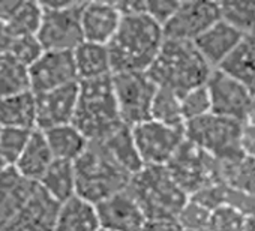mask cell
I'll list each match as a JSON object with an SVG mask.
<instances>
[{"instance_id": "6da1fadb", "label": "cell", "mask_w": 255, "mask_h": 231, "mask_svg": "<svg viewBox=\"0 0 255 231\" xmlns=\"http://www.w3.org/2000/svg\"><path fill=\"white\" fill-rule=\"evenodd\" d=\"M164 41V27L144 11L125 12L117 33L107 45L113 74L147 72Z\"/></svg>"}, {"instance_id": "7a4b0ae2", "label": "cell", "mask_w": 255, "mask_h": 231, "mask_svg": "<svg viewBox=\"0 0 255 231\" xmlns=\"http://www.w3.org/2000/svg\"><path fill=\"white\" fill-rule=\"evenodd\" d=\"M212 71L194 42L165 39L147 74L158 87L173 90L182 96L195 87L204 86Z\"/></svg>"}, {"instance_id": "3957f363", "label": "cell", "mask_w": 255, "mask_h": 231, "mask_svg": "<svg viewBox=\"0 0 255 231\" xmlns=\"http://www.w3.org/2000/svg\"><path fill=\"white\" fill-rule=\"evenodd\" d=\"M129 192L149 221L177 219L189 201V195L174 180L167 167H144L132 176Z\"/></svg>"}, {"instance_id": "277c9868", "label": "cell", "mask_w": 255, "mask_h": 231, "mask_svg": "<svg viewBox=\"0 0 255 231\" xmlns=\"http://www.w3.org/2000/svg\"><path fill=\"white\" fill-rule=\"evenodd\" d=\"M80 95L74 125L89 141L104 138L122 122L113 87V75L78 81Z\"/></svg>"}, {"instance_id": "5b68a950", "label": "cell", "mask_w": 255, "mask_h": 231, "mask_svg": "<svg viewBox=\"0 0 255 231\" xmlns=\"http://www.w3.org/2000/svg\"><path fill=\"white\" fill-rule=\"evenodd\" d=\"M74 165L77 195L92 204H98L111 195L125 191L132 179L131 174L119 167L95 141L89 143V147Z\"/></svg>"}, {"instance_id": "8992f818", "label": "cell", "mask_w": 255, "mask_h": 231, "mask_svg": "<svg viewBox=\"0 0 255 231\" xmlns=\"http://www.w3.org/2000/svg\"><path fill=\"white\" fill-rule=\"evenodd\" d=\"M243 123L210 113L204 117L186 122L185 134L189 143L218 161L228 162L245 156L242 150Z\"/></svg>"}, {"instance_id": "52a82bcc", "label": "cell", "mask_w": 255, "mask_h": 231, "mask_svg": "<svg viewBox=\"0 0 255 231\" xmlns=\"http://www.w3.org/2000/svg\"><path fill=\"white\" fill-rule=\"evenodd\" d=\"M39 3L44 17L36 36L45 51H74L84 42L81 26L84 2L45 0Z\"/></svg>"}, {"instance_id": "ba28073f", "label": "cell", "mask_w": 255, "mask_h": 231, "mask_svg": "<svg viewBox=\"0 0 255 231\" xmlns=\"http://www.w3.org/2000/svg\"><path fill=\"white\" fill-rule=\"evenodd\" d=\"M167 168L189 198L207 186L224 183L221 161L188 140L168 162Z\"/></svg>"}, {"instance_id": "9c48e42d", "label": "cell", "mask_w": 255, "mask_h": 231, "mask_svg": "<svg viewBox=\"0 0 255 231\" xmlns=\"http://www.w3.org/2000/svg\"><path fill=\"white\" fill-rule=\"evenodd\" d=\"M113 87L120 119L125 125L134 128L150 120L158 86L147 72L113 74Z\"/></svg>"}, {"instance_id": "30bf717a", "label": "cell", "mask_w": 255, "mask_h": 231, "mask_svg": "<svg viewBox=\"0 0 255 231\" xmlns=\"http://www.w3.org/2000/svg\"><path fill=\"white\" fill-rule=\"evenodd\" d=\"M134 143L144 167H167L186 141L185 126L147 120L132 128Z\"/></svg>"}, {"instance_id": "8fae6325", "label": "cell", "mask_w": 255, "mask_h": 231, "mask_svg": "<svg viewBox=\"0 0 255 231\" xmlns=\"http://www.w3.org/2000/svg\"><path fill=\"white\" fill-rule=\"evenodd\" d=\"M212 113L221 117L246 122L254 104L252 92L221 69H213L207 83Z\"/></svg>"}, {"instance_id": "7c38bea8", "label": "cell", "mask_w": 255, "mask_h": 231, "mask_svg": "<svg viewBox=\"0 0 255 231\" xmlns=\"http://www.w3.org/2000/svg\"><path fill=\"white\" fill-rule=\"evenodd\" d=\"M221 3L212 0L180 2L179 9L164 26L165 39L195 42L221 20Z\"/></svg>"}, {"instance_id": "4fadbf2b", "label": "cell", "mask_w": 255, "mask_h": 231, "mask_svg": "<svg viewBox=\"0 0 255 231\" xmlns=\"http://www.w3.org/2000/svg\"><path fill=\"white\" fill-rule=\"evenodd\" d=\"M29 77L35 95L78 83L74 51H44L29 68Z\"/></svg>"}, {"instance_id": "5bb4252c", "label": "cell", "mask_w": 255, "mask_h": 231, "mask_svg": "<svg viewBox=\"0 0 255 231\" xmlns=\"http://www.w3.org/2000/svg\"><path fill=\"white\" fill-rule=\"evenodd\" d=\"M78 95V83L36 95V129L47 131L72 123L77 113Z\"/></svg>"}, {"instance_id": "9a60e30c", "label": "cell", "mask_w": 255, "mask_h": 231, "mask_svg": "<svg viewBox=\"0 0 255 231\" xmlns=\"http://www.w3.org/2000/svg\"><path fill=\"white\" fill-rule=\"evenodd\" d=\"M101 228L110 231H141L149 221L128 189L95 204Z\"/></svg>"}, {"instance_id": "2e32d148", "label": "cell", "mask_w": 255, "mask_h": 231, "mask_svg": "<svg viewBox=\"0 0 255 231\" xmlns=\"http://www.w3.org/2000/svg\"><path fill=\"white\" fill-rule=\"evenodd\" d=\"M60 203L38 183L21 210L0 231H53Z\"/></svg>"}, {"instance_id": "e0dca14e", "label": "cell", "mask_w": 255, "mask_h": 231, "mask_svg": "<svg viewBox=\"0 0 255 231\" xmlns=\"http://www.w3.org/2000/svg\"><path fill=\"white\" fill-rule=\"evenodd\" d=\"M123 14L116 2H84L81 26L84 41L108 45L117 33Z\"/></svg>"}, {"instance_id": "ac0fdd59", "label": "cell", "mask_w": 255, "mask_h": 231, "mask_svg": "<svg viewBox=\"0 0 255 231\" xmlns=\"http://www.w3.org/2000/svg\"><path fill=\"white\" fill-rule=\"evenodd\" d=\"M243 38L245 35L221 18L194 44L210 68L218 69L237 48Z\"/></svg>"}, {"instance_id": "d6986e66", "label": "cell", "mask_w": 255, "mask_h": 231, "mask_svg": "<svg viewBox=\"0 0 255 231\" xmlns=\"http://www.w3.org/2000/svg\"><path fill=\"white\" fill-rule=\"evenodd\" d=\"M95 143H98L105 150V153L128 174L135 176L144 168L134 143L131 126L120 123L116 129H113L104 138L96 140Z\"/></svg>"}, {"instance_id": "ffe728a7", "label": "cell", "mask_w": 255, "mask_h": 231, "mask_svg": "<svg viewBox=\"0 0 255 231\" xmlns=\"http://www.w3.org/2000/svg\"><path fill=\"white\" fill-rule=\"evenodd\" d=\"M36 185L21 177L14 167L0 176V230L21 210Z\"/></svg>"}, {"instance_id": "44dd1931", "label": "cell", "mask_w": 255, "mask_h": 231, "mask_svg": "<svg viewBox=\"0 0 255 231\" xmlns=\"http://www.w3.org/2000/svg\"><path fill=\"white\" fill-rule=\"evenodd\" d=\"M53 231H101L96 206L78 195L62 203Z\"/></svg>"}, {"instance_id": "7402d4cb", "label": "cell", "mask_w": 255, "mask_h": 231, "mask_svg": "<svg viewBox=\"0 0 255 231\" xmlns=\"http://www.w3.org/2000/svg\"><path fill=\"white\" fill-rule=\"evenodd\" d=\"M53 161H54V156L50 150V146L45 140L44 132L39 129H35L24 152L21 153L14 168L26 180L39 183L45 171L53 164Z\"/></svg>"}, {"instance_id": "603a6c76", "label": "cell", "mask_w": 255, "mask_h": 231, "mask_svg": "<svg viewBox=\"0 0 255 231\" xmlns=\"http://www.w3.org/2000/svg\"><path fill=\"white\" fill-rule=\"evenodd\" d=\"M0 128L36 129V95L32 90L0 99Z\"/></svg>"}, {"instance_id": "cb8c5ba5", "label": "cell", "mask_w": 255, "mask_h": 231, "mask_svg": "<svg viewBox=\"0 0 255 231\" xmlns=\"http://www.w3.org/2000/svg\"><path fill=\"white\" fill-rule=\"evenodd\" d=\"M78 81L96 80L113 75L111 59L107 45L84 41L74 50Z\"/></svg>"}, {"instance_id": "d4e9b609", "label": "cell", "mask_w": 255, "mask_h": 231, "mask_svg": "<svg viewBox=\"0 0 255 231\" xmlns=\"http://www.w3.org/2000/svg\"><path fill=\"white\" fill-rule=\"evenodd\" d=\"M54 159L75 162L89 147L86 135L74 125H62L42 131Z\"/></svg>"}, {"instance_id": "484cf974", "label": "cell", "mask_w": 255, "mask_h": 231, "mask_svg": "<svg viewBox=\"0 0 255 231\" xmlns=\"http://www.w3.org/2000/svg\"><path fill=\"white\" fill-rule=\"evenodd\" d=\"M218 69L240 81L255 96V35L245 36Z\"/></svg>"}, {"instance_id": "4316f807", "label": "cell", "mask_w": 255, "mask_h": 231, "mask_svg": "<svg viewBox=\"0 0 255 231\" xmlns=\"http://www.w3.org/2000/svg\"><path fill=\"white\" fill-rule=\"evenodd\" d=\"M39 185L60 204L71 200L77 195V176L74 162L54 159L39 180Z\"/></svg>"}, {"instance_id": "83f0119b", "label": "cell", "mask_w": 255, "mask_h": 231, "mask_svg": "<svg viewBox=\"0 0 255 231\" xmlns=\"http://www.w3.org/2000/svg\"><path fill=\"white\" fill-rule=\"evenodd\" d=\"M30 90L29 68L8 51L0 56V99Z\"/></svg>"}, {"instance_id": "f1b7e54d", "label": "cell", "mask_w": 255, "mask_h": 231, "mask_svg": "<svg viewBox=\"0 0 255 231\" xmlns=\"http://www.w3.org/2000/svg\"><path fill=\"white\" fill-rule=\"evenodd\" d=\"M222 180L228 186L255 195V159L242 156L234 161L221 162Z\"/></svg>"}, {"instance_id": "f546056e", "label": "cell", "mask_w": 255, "mask_h": 231, "mask_svg": "<svg viewBox=\"0 0 255 231\" xmlns=\"http://www.w3.org/2000/svg\"><path fill=\"white\" fill-rule=\"evenodd\" d=\"M150 119L168 126H185L180 96L173 90L158 87L152 105Z\"/></svg>"}, {"instance_id": "4dcf8cb0", "label": "cell", "mask_w": 255, "mask_h": 231, "mask_svg": "<svg viewBox=\"0 0 255 231\" xmlns=\"http://www.w3.org/2000/svg\"><path fill=\"white\" fill-rule=\"evenodd\" d=\"M44 9L39 2H23L14 17L6 23L11 38L36 36L42 23Z\"/></svg>"}, {"instance_id": "1f68e13d", "label": "cell", "mask_w": 255, "mask_h": 231, "mask_svg": "<svg viewBox=\"0 0 255 231\" xmlns=\"http://www.w3.org/2000/svg\"><path fill=\"white\" fill-rule=\"evenodd\" d=\"M221 17L242 35H255V2H219Z\"/></svg>"}, {"instance_id": "d6a6232c", "label": "cell", "mask_w": 255, "mask_h": 231, "mask_svg": "<svg viewBox=\"0 0 255 231\" xmlns=\"http://www.w3.org/2000/svg\"><path fill=\"white\" fill-rule=\"evenodd\" d=\"M33 131L21 128H0V155L12 167L24 152Z\"/></svg>"}, {"instance_id": "836d02e7", "label": "cell", "mask_w": 255, "mask_h": 231, "mask_svg": "<svg viewBox=\"0 0 255 231\" xmlns=\"http://www.w3.org/2000/svg\"><path fill=\"white\" fill-rule=\"evenodd\" d=\"M180 99H182V113H183L185 123L204 117V116L212 113L210 95L206 84L186 92L185 95L180 96Z\"/></svg>"}, {"instance_id": "e575fe53", "label": "cell", "mask_w": 255, "mask_h": 231, "mask_svg": "<svg viewBox=\"0 0 255 231\" xmlns=\"http://www.w3.org/2000/svg\"><path fill=\"white\" fill-rule=\"evenodd\" d=\"M248 218L234 207L222 206L212 212L209 230L210 231H246Z\"/></svg>"}, {"instance_id": "d590c367", "label": "cell", "mask_w": 255, "mask_h": 231, "mask_svg": "<svg viewBox=\"0 0 255 231\" xmlns=\"http://www.w3.org/2000/svg\"><path fill=\"white\" fill-rule=\"evenodd\" d=\"M44 47L39 42L38 36H20L14 38L11 41L8 53L14 56L18 62H21L24 66L30 68L42 54H44Z\"/></svg>"}, {"instance_id": "8d00e7d4", "label": "cell", "mask_w": 255, "mask_h": 231, "mask_svg": "<svg viewBox=\"0 0 255 231\" xmlns=\"http://www.w3.org/2000/svg\"><path fill=\"white\" fill-rule=\"evenodd\" d=\"M210 216H212L210 210H207L206 207H203L201 204L189 198L188 204L183 207V210L177 216V222L183 228V231L204 230V228H209Z\"/></svg>"}, {"instance_id": "74e56055", "label": "cell", "mask_w": 255, "mask_h": 231, "mask_svg": "<svg viewBox=\"0 0 255 231\" xmlns=\"http://www.w3.org/2000/svg\"><path fill=\"white\" fill-rule=\"evenodd\" d=\"M179 6L180 2H173V0H144V12L162 27L171 20Z\"/></svg>"}, {"instance_id": "f35d334b", "label": "cell", "mask_w": 255, "mask_h": 231, "mask_svg": "<svg viewBox=\"0 0 255 231\" xmlns=\"http://www.w3.org/2000/svg\"><path fill=\"white\" fill-rule=\"evenodd\" d=\"M242 150L248 158L255 159V125L245 122L242 132Z\"/></svg>"}, {"instance_id": "ab89813d", "label": "cell", "mask_w": 255, "mask_h": 231, "mask_svg": "<svg viewBox=\"0 0 255 231\" xmlns=\"http://www.w3.org/2000/svg\"><path fill=\"white\" fill-rule=\"evenodd\" d=\"M141 231H183L177 219H158L147 221Z\"/></svg>"}, {"instance_id": "60d3db41", "label": "cell", "mask_w": 255, "mask_h": 231, "mask_svg": "<svg viewBox=\"0 0 255 231\" xmlns=\"http://www.w3.org/2000/svg\"><path fill=\"white\" fill-rule=\"evenodd\" d=\"M23 0H0V21L8 23L21 6Z\"/></svg>"}, {"instance_id": "b9f144b4", "label": "cell", "mask_w": 255, "mask_h": 231, "mask_svg": "<svg viewBox=\"0 0 255 231\" xmlns=\"http://www.w3.org/2000/svg\"><path fill=\"white\" fill-rule=\"evenodd\" d=\"M11 41H12V38L6 29V24L0 21V56L5 54L9 50Z\"/></svg>"}, {"instance_id": "7bdbcfd3", "label": "cell", "mask_w": 255, "mask_h": 231, "mask_svg": "<svg viewBox=\"0 0 255 231\" xmlns=\"http://www.w3.org/2000/svg\"><path fill=\"white\" fill-rule=\"evenodd\" d=\"M9 168H12V165H11L2 155H0V176H2L3 173H6Z\"/></svg>"}, {"instance_id": "ee69618b", "label": "cell", "mask_w": 255, "mask_h": 231, "mask_svg": "<svg viewBox=\"0 0 255 231\" xmlns=\"http://www.w3.org/2000/svg\"><path fill=\"white\" fill-rule=\"evenodd\" d=\"M246 122L255 125V98H254V104H252V107H251V111H249V116H248Z\"/></svg>"}, {"instance_id": "f6af8a7d", "label": "cell", "mask_w": 255, "mask_h": 231, "mask_svg": "<svg viewBox=\"0 0 255 231\" xmlns=\"http://www.w3.org/2000/svg\"><path fill=\"white\" fill-rule=\"evenodd\" d=\"M246 231H255V221L248 219V222H246Z\"/></svg>"}, {"instance_id": "bcb514c9", "label": "cell", "mask_w": 255, "mask_h": 231, "mask_svg": "<svg viewBox=\"0 0 255 231\" xmlns=\"http://www.w3.org/2000/svg\"><path fill=\"white\" fill-rule=\"evenodd\" d=\"M192 231H210L209 228H204V230H192Z\"/></svg>"}, {"instance_id": "7dc6e473", "label": "cell", "mask_w": 255, "mask_h": 231, "mask_svg": "<svg viewBox=\"0 0 255 231\" xmlns=\"http://www.w3.org/2000/svg\"><path fill=\"white\" fill-rule=\"evenodd\" d=\"M101 231H110V230H104V228H101Z\"/></svg>"}]
</instances>
